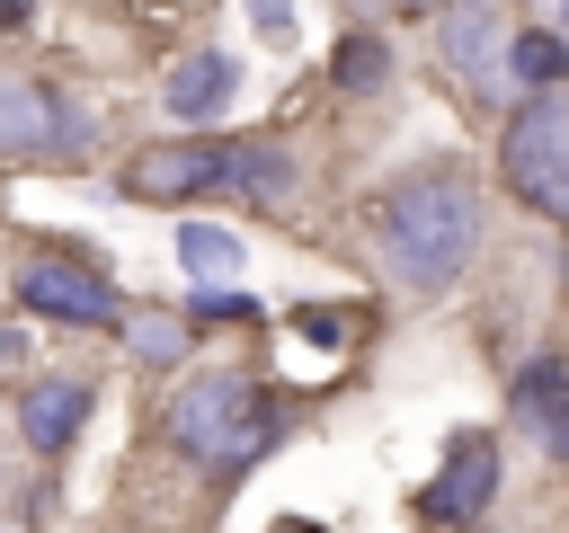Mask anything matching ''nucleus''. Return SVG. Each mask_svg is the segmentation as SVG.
I'll return each mask as SVG.
<instances>
[{"label":"nucleus","instance_id":"a211bd4d","mask_svg":"<svg viewBox=\"0 0 569 533\" xmlns=\"http://www.w3.org/2000/svg\"><path fill=\"white\" fill-rule=\"evenodd\" d=\"M187 320H258V302L222 284V293H196V302H187Z\"/></svg>","mask_w":569,"mask_h":533},{"label":"nucleus","instance_id":"4468645a","mask_svg":"<svg viewBox=\"0 0 569 533\" xmlns=\"http://www.w3.org/2000/svg\"><path fill=\"white\" fill-rule=\"evenodd\" d=\"M507 80H516V98H551V89L569 80V44L542 36V27H516V44H507Z\"/></svg>","mask_w":569,"mask_h":533},{"label":"nucleus","instance_id":"6e6552de","mask_svg":"<svg viewBox=\"0 0 569 533\" xmlns=\"http://www.w3.org/2000/svg\"><path fill=\"white\" fill-rule=\"evenodd\" d=\"M98 142L89 107L44 80H0V160H80Z\"/></svg>","mask_w":569,"mask_h":533},{"label":"nucleus","instance_id":"1a4fd4ad","mask_svg":"<svg viewBox=\"0 0 569 533\" xmlns=\"http://www.w3.org/2000/svg\"><path fill=\"white\" fill-rule=\"evenodd\" d=\"M231 98H240V62H231L222 44H187V53L160 71V115H169L178 133H204Z\"/></svg>","mask_w":569,"mask_h":533},{"label":"nucleus","instance_id":"f03ea898","mask_svg":"<svg viewBox=\"0 0 569 533\" xmlns=\"http://www.w3.org/2000/svg\"><path fill=\"white\" fill-rule=\"evenodd\" d=\"M169 444L204 471V480H240L284 444V409L267 391V373L249 364H204L169 391Z\"/></svg>","mask_w":569,"mask_h":533},{"label":"nucleus","instance_id":"ddd939ff","mask_svg":"<svg viewBox=\"0 0 569 533\" xmlns=\"http://www.w3.org/2000/svg\"><path fill=\"white\" fill-rule=\"evenodd\" d=\"M240 258H249V249H240L222 222H178V266L196 275V293H222V284L240 275Z\"/></svg>","mask_w":569,"mask_h":533},{"label":"nucleus","instance_id":"f8f14e48","mask_svg":"<svg viewBox=\"0 0 569 533\" xmlns=\"http://www.w3.org/2000/svg\"><path fill=\"white\" fill-rule=\"evenodd\" d=\"M293 195H302V160H293L276 133H231V204L284 213Z\"/></svg>","mask_w":569,"mask_h":533},{"label":"nucleus","instance_id":"39448f33","mask_svg":"<svg viewBox=\"0 0 569 533\" xmlns=\"http://www.w3.org/2000/svg\"><path fill=\"white\" fill-rule=\"evenodd\" d=\"M498 480H507V453L489 426H453L445 435V462L427 471L418 489V524H445V533H471L489 506H498Z\"/></svg>","mask_w":569,"mask_h":533},{"label":"nucleus","instance_id":"0eeeda50","mask_svg":"<svg viewBox=\"0 0 569 533\" xmlns=\"http://www.w3.org/2000/svg\"><path fill=\"white\" fill-rule=\"evenodd\" d=\"M9 293H18V311H27V320H62V329H124L116 284H107L89 258H71V249L27 258V266L9 275Z\"/></svg>","mask_w":569,"mask_h":533},{"label":"nucleus","instance_id":"6ab92c4d","mask_svg":"<svg viewBox=\"0 0 569 533\" xmlns=\"http://www.w3.org/2000/svg\"><path fill=\"white\" fill-rule=\"evenodd\" d=\"M293 329H302L311 346H338V338H347V320H329V311H293Z\"/></svg>","mask_w":569,"mask_h":533},{"label":"nucleus","instance_id":"9d476101","mask_svg":"<svg viewBox=\"0 0 569 533\" xmlns=\"http://www.w3.org/2000/svg\"><path fill=\"white\" fill-rule=\"evenodd\" d=\"M89 409H98V382L89 373H36L18 391V435L53 462V453H71V435L89 426Z\"/></svg>","mask_w":569,"mask_h":533},{"label":"nucleus","instance_id":"423d86ee","mask_svg":"<svg viewBox=\"0 0 569 533\" xmlns=\"http://www.w3.org/2000/svg\"><path fill=\"white\" fill-rule=\"evenodd\" d=\"M116 195L133 204H204V195H231V142L213 133H178V142H151L116 169Z\"/></svg>","mask_w":569,"mask_h":533},{"label":"nucleus","instance_id":"2eb2a0df","mask_svg":"<svg viewBox=\"0 0 569 533\" xmlns=\"http://www.w3.org/2000/svg\"><path fill=\"white\" fill-rule=\"evenodd\" d=\"M329 80H338L347 98H373V89L391 80V44H382V27H347L338 53H329Z\"/></svg>","mask_w":569,"mask_h":533},{"label":"nucleus","instance_id":"9b49d317","mask_svg":"<svg viewBox=\"0 0 569 533\" xmlns=\"http://www.w3.org/2000/svg\"><path fill=\"white\" fill-rule=\"evenodd\" d=\"M507 418H516L551 462H569V364H560V355H533V364L507 382Z\"/></svg>","mask_w":569,"mask_h":533},{"label":"nucleus","instance_id":"f3484780","mask_svg":"<svg viewBox=\"0 0 569 533\" xmlns=\"http://www.w3.org/2000/svg\"><path fill=\"white\" fill-rule=\"evenodd\" d=\"M240 9H249V27H258L276 53H293V36H302V27H293V0H240Z\"/></svg>","mask_w":569,"mask_h":533},{"label":"nucleus","instance_id":"7ed1b4c3","mask_svg":"<svg viewBox=\"0 0 569 533\" xmlns=\"http://www.w3.org/2000/svg\"><path fill=\"white\" fill-rule=\"evenodd\" d=\"M498 187L525 213L569 231V89L507 107V124H498Z\"/></svg>","mask_w":569,"mask_h":533},{"label":"nucleus","instance_id":"4be33fe9","mask_svg":"<svg viewBox=\"0 0 569 533\" xmlns=\"http://www.w3.org/2000/svg\"><path fill=\"white\" fill-rule=\"evenodd\" d=\"M276 533H311V524H302V515H293V524H276Z\"/></svg>","mask_w":569,"mask_h":533},{"label":"nucleus","instance_id":"20e7f679","mask_svg":"<svg viewBox=\"0 0 569 533\" xmlns=\"http://www.w3.org/2000/svg\"><path fill=\"white\" fill-rule=\"evenodd\" d=\"M507 44H516V0H445L436 9V62L462 80L471 107H516Z\"/></svg>","mask_w":569,"mask_h":533},{"label":"nucleus","instance_id":"dca6fc26","mask_svg":"<svg viewBox=\"0 0 569 533\" xmlns=\"http://www.w3.org/2000/svg\"><path fill=\"white\" fill-rule=\"evenodd\" d=\"M124 346H133V364L169 373V364H187V320L178 311H142V320H124Z\"/></svg>","mask_w":569,"mask_h":533},{"label":"nucleus","instance_id":"f257e3e1","mask_svg":"<svg viewBox=\"0 0 569 533\" xmlns=\"http://www.w3.org/2000/svg\"><path fill=\"white\" fill-rule=\"evenodd\" d=\"M365 240L382 258V275L418 302L453 293L480 258V178L462 160H418L391 187L365 195Z\"/></svg>","mask_w":569,"mask_h":533},{"label":"nucleus","instance_id":"412c9836","mask_svg":"<svg viewBox=\"0 0 569 533\" xmlns=\"http://www.w3.org/2000/svg\"><path fill=\"white\" fill-rule=\"evenodd\" d=\"M391 9H400V18H436L445 0H391Z\"/></svg>","mask_w":569,"mask_h":533},{"label":"nucleus","instance_id":"5701e85b","mask_svg":"<svg viewBox=\"0 0 569 533\" xmlns=\"http://www.w3.org/2000/svg\"><path fill=\"white\" fill-rule=\"evenodd\" d=\"M560 18H569V0H560Z\"/></svg>","mask_w":569,"mask_h":533},{"label":"nucleus","instance_id":"aec40b11","mask_svg":"<svg viewBox=\"0 0 569 533\" xmlns=\"http://www.w3.org/2000/svg\"><path fill=\"white\" fill-rule=\"evenodd\" d=\"M27 18H36V0H0V36H18Z\"/></svg>","mask_w":569,"mask_h":533}]
</instances>
